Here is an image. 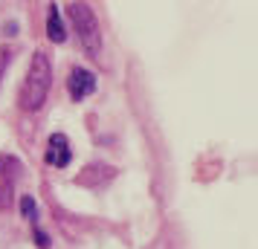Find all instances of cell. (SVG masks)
I'll return each instance as SVG.
<instances>
[{
    "label": "cell",
    "instance_id": "cell-2",
    "mask_svg": "<svg viewBox=\"0 0 258 249\" xmlns=\"http://www.w3.org/2000/svg\"><path fill=\"white\" fill-rule=\"evenodd\" d=\"M70 21H73V26H76V35H79V44L84 47V52H87L93 61H99L105 44H102V26H99L96 12L87 6V3L79 0V3L70 6Z\"/></svg>",
    "mask_w": 258,
    "mask_h": 249
},
{
    "label": "cell",
    "instance_id": "cell-5",
    "mask_svg": "<svg viewBox=\"0 0 258 249\" xmlns=\"http://www.w3.org/2000/svg\"><path fill=\"white\" fill-rule=\"evenodd\" d=\"M15 159L12 156H0V209H6L12 203V186H15Z\"/></svg>",
    "mask_w": 258,
    "mask_h": 249
},
{
    "label": "cell",
    "instance_id": "cell-3",
    "mask_svg": "<svg viewBox=\"0 0 258 249\" xmlns=\"http://www.w3.org/2000/svg\"><path fill=\"white\" fill-rule=\"evenodd\" d=\"M67 90H70L73 102H84L96 90V75L90 70H84V67H73L70 78H67Z\"/></svg>",
    "mask_w": 258,
    "mask_h": 249
},
{
    "label": "cell",
    "instance_id": "cell-1",
    "mask_svg": "<svg viewBox=\"0 0 258 249\" xmlns=\"http://www.w3.org/2000/svg\"><path fill=\"white\" fill-rule=\"evenodd\" d=\"M49 87H52V61H49L47 52H35L24 78L21 107L24 110H41L49 96Z\"/></svg>",
    "mask_w": 258,
    "mask_h": 249
},
{
    "label": "cell",
    "instance_id": "cell-8",
    "mask_svg": "<svg viewBox=\"0 0 258 249\" xmlns=\"http://www.w3.org/2000/svg\"><path fill=\"white\" fill-rule=\"evenodd\" d=\"M35 237H38V246H41V249L49 246V240H47V235H44V232H35Z\"/></svg>",
    "mask_w": 258,
    "mask_h": 249
},
{
    "label": "cell",
    "instance_id": "cell-7",
    "mask_svg": "<svg viewBox=\"0 0 258 249\" xmlns=\"http://www.w3.org/2000/svg\"><path fill=\"white\" fill-rule=\"evenodd\" d=\"M21 214H24L26 220H32V223L38 220V203H35L32 194H24V197H21Z\"/></svg>",
    "mask_w": 258,
    "mask_h": 249
},
{
    "label": "cell",
    "instance_id": "cell-6",
    "mask_svg": "<svg viewBox=\"0 0 258 249\" xmlns=\"http://www.w3.org/2000/svg\"><path fill=\"white\" fill-rule=\"evenodd\" d=\"M47 38L52 44H64L67 41V29H64V21H61V12L55 3L47 6Z\"/></svg>",
    "mask_w": 258,
    "mask_h": 249
},
{
    "label": "cell",
    "instance_id": "cell-4",
    "mask_svg": "<svg viewBox=\"0 0 258 249\" xmlns=\"http://www.w3.org/2000/svg\"><path fill=\"white\" fill-rule=\"evenodd\" d=\"M73 159V151H70V139L64 133H52L49 136V145H47V162L55 168H67Z\"/></svg>",
    "mask_w": 258,
    "mask_h": 249
}]
</instances>
